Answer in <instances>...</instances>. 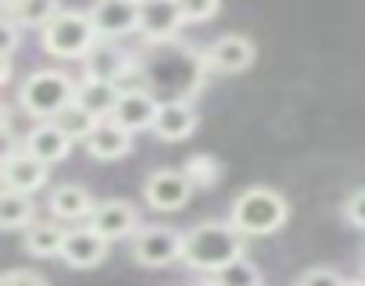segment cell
Listing matches in <instances>:
<instances>
[{"label": "cell", "instance_id": "6da1fadb", "mask_svg": "<svg viewBox=\"0 0 365 286\" xmlns=\"http://www.w3.org/2000/svg\"><path fill=\"white\" fill-rule=\"evenodd\" d=\"M244 233L233 222H201L197 229L187 233V243H182V261L197 272H219L230 261H237L244 254Z\"/></svg>", "mask_w": 365, "mask_h": 286}, {"label": "cell", "instance_id": "7a4b0ae2", "mask_svg": "<svg viewBox=\"0 0 365 286\" xmlns=\"http://www.w3.org/2000/svg\"><path fill=\"white\" fill-rule=\"evenodd\" d=\"M290 218V204L283 194L269 190V186H251L244 190L233 208H230V222L244 233V236H272L283 222Z\"/></svg>", "mask_w": 365, "mask_h": 286}, {"label": "cell", "instance_id": "3957f363", "mask_svg": "<svg viewBox=\"0 0 365 286\" xmlns=\"http://www.w3.org/2000/svg\"><path fill=\"white\" fill-rule=\"evenodd\" d=\"M76 83L58 68H40L19 86V107L33 118H54L61 107L76 100Z\"/></svg>", "mask_w": 365, "mask_h": 286}, {"label": "cell", "instance_id": "277c9868", "mask_svg": "<svg viewBox=\"0 0 365 286\" xmlns=\"http://www.w3.org/2000/svg\"><path fill=\"white\" fill-rule=\"evenodd\" d=\"M40 36H43V51H47V54L76 61V58H86V54L93 51L97 26H93V18L83 15V11H58V15L40 29Z\"/></svg>", "mask_w": 365, "mask_h": 286}, {"label": "cell", "instance_id": "5b68a950", "mask_svg": "<svg viewBox=\"0 0 365 286\" xmlns=\"http://www.w3.org/2000/svg\"><path fill=\"white\" fill-rule=\"evenodd\" d=\"M182 243H187V236L168 226H143L133 236V261L143 268H165L182 258Z\"/></svg>", "mask_w": 365, "mask_h": 286}, {"label": "cell", "instance_id": "8992f818", "mask_svg": "<svg viewBox=\"0 0 365 286\" xmlns=\"http://www.w3.org/2000/svg\"><path fill=\"white\" fill-rule=\"evenodd\" d=\"M190 194H194V183H190V176L182 169L179 172L175 169H158L143 183V197H147V204L154 211H179V208H187Z\"/></svg>", "mask_w": 365, "mask_h": 286}, {"label": "cell", "instance_id": "52a82bcc", "mask_svg": "<svg viewBox=\"0 0 365 286\" xmlns=\"http://www.w3.org/2000/svg\"><path fill=\"white\" fill-rule=\"evenodd\" d=\"M108 236L97 229V226H86V229H68L65 233V247H61V261L68 268H97L104 258H108Z\"/></svg>", "mask_w": 365, "mask_h": 286}, {"label": "cell", "instance_id": "ba28073f", "mask_svg": "<svg viewBox=\"0 0 365 286\" xmlns=\"http://www.w3.org/2000/svg\"><path fill=\"white\" fill-rule=\"evenodd\" d=\"M97 36L104 40H118L129 33H140V0H101L90 11Z\"/></svg>", "mask_w": 365, "mask_h": 286}, {"label": "cell", "instance_id": "9c48e42d", "mask_svg": "<svg viewBox=\"0 0 365 286\" xmlns=\"http://www.w3.org/2000/svg\"><path fill=\"white\" fill-rule=\"evenodd\" d=\"M182 26V11L175 0H140V33L147 43H165L172 40Z\"/></svg>", "mask_w": 365, "mask_h": 286}, {"label": "cell", "instance_id": "30bf717a", "mask_svg": "<svg viewBox=\"0 0 365 286\" xmlns=\"http://www.w3.org/2000/svg\"><path fill=\"white\" fill-rule=\"evenodd\" d=\"M205 65L212 72H222V75H237V72H247L255 65V43L240 33H230V36H219L208 51H205Z\"/></svg>", "mask_w": 365, "mask_h": 286}, {"label": "cell", "instance_id": "8fae6325", "mask_svg": "<svg viewBox=\"0 0 365 286\" xmlns=\"http://www.w3.org/2000/svg\"><path fill=\"white\" fill-rule=\"evenodd\" d=\"M158 111H161V104L154 100V93H147V90H122L111 118L122 129H129V132H143V129H154Z\"/></svg>", "mask_w": 365, "mask_h": 286}, {"label": "cell", "instance_id": "7c38bea8", "mask_svg": "<svg viewBox=\"0 0 365 286\" xmlns=\"http://www.w3.org/2000/svg\"><path fill=\"white\" fill-rule=\"evenodd\" d=\"M4 190H22V194H33L47 183V165L40 158H33L29 151H8L4 154Z\"/></svg>", "mask_w": 365, "mask_h": 286}, {"label": "cell", "instance_id": "4fadbf2b", "mask_svg": "<svg viewBox=\"0 0 365 286\" xmlns=\"http://www.w3.org/2000/svg\"><path fill=\"white\" fill-rule=\"evenodd\" d=\"M22 151H29V154L40 158L43 165H58V161H65L68 151H72V136H68L58 122H43V125H36L33 132H26V147H22Z\"/></svg>", "mask_w": 365, "mask_h": 286}, {"label": "cell", "instance_id": "5bb4252c", "mask_svg": "<svg viewBox=\"0 0 365 286\" xmlns=\"http://www.w3.org/2000/svg\"><path fill=\"white\" fill-rule=\"evenodd\" d=\"M86 151H90V158H97V161H118V158H125V154L133 151V132L122 129L115 118H104V122L90 132Z\"/></svg>", "mask_w": 365, "mask_h": 286}, {"label": "cell", "instance_id": "9a60e30c", "mask_svg": "<svg viewBox=\"0 0 365 286\" xmlns=\"http://www.w3.org/2000/svg\"><path fill=\"white\" fill-rule=\"evenodd\" d=\"M136 208L129 204V201H104V204H97V211H93V218H90V226H97L111 243L115 240H125V236H136Z\"/></svg>", "mask_w": 365, "mask_h": 286}, {"label": "cell", "instance_id": "2e32d148", "mask_svg": "<svg viewBox=\"0 0 365 286\" xmlns=\"http://www.w3.org/2000/svg\"><path fill=\"white\" fill-rule=\"evenodd\" d=\"M194 129H197V111H194L187 100H168V104H161L158 122H154V136H158V139L179 143V139L194 136Z\"/></svg>", "mask_w": 365, "mask_h": 286}, {"label": "cell", "instance_id": "e0dca14e", "mask_svg": "<svg viewBox=\"0 0 365 286\" xmlns=\"http://www.w3.org/2000/svg\"><path fill=\"white\" fill-rule=\"evenodd\" d=\"M93 211H97V204H93L90 190H83V186H76V183H68V186H58V190L51 194V215H54L58 222H79V218H93Z\"/></svg>", "mask_w": 365, "mask_h": 286}, {"label": "cell", "instance_id": "ac0fdd59", "mask_svg": "<svg viewBox=\"0 0 365 286\" xmlns=\"http://www.w3.org/2000/svg\"><path fill=\"white\" fill-rule=\"evenodd\" d=\"M118 97H122L118 83H111V79H93V75H86V79L79 83V90H76V100H79L90 115H97V118H111Z\"/></svg>", "mask_w": 365, "mask_h": 286}, {"label": "cell", "instance_id": "d6986e66", "mask_svg": "<svg viewBox=\"0 0 365 286\" xmlns=\"http://www.w3.org/2000/svg\"><path fill=\"white\" fill-rule=\"evenodd\" d=\"M65 233L68 229H61V222H33L26 229V250L33 258H54L65 247Z\"/></svg>", "mask_w": 365, "mask_h": 286}, {"label": "cell", "instance_id": "ffe728a7", "mask_svg": "<svg viewBox=\"0 0 365 286\" xmlns=\"http://www.w3.org/2000/svg\"><path fill=\"white\" fill-rule=\"evenodd\" d=\"M33 215H36V208H33L29 194L4 190V197H0V226H4L8 233H15L22 226H33Z\"/></svg>", "mask_w": 365, "mask_h": 286}, {"label": "cell", "instance_id": "44dd1931", "mask_svg": "<svg viewBox=\"0 0 365 286\" xmlns=\"http://www.w3.org/2000/svg\"><path fill=\"white\" fill-rule=\"evenodd\" d=\"M83 61H86V75H93V79H111V83H118V75L129 68V58L118 54V51H111V47H93Z\"/></svg>", "mask_w": 365, "mask_h": 286}, {"label": "cell", "instance_id": "7402d4cb", "mask_svg": "<svg viewBox=\"0 0 365 286\" xmlns=\"http://www.w3.org/2000/svg\"><path fill=\"white\" fill-rule=\"evenodd\" d=\"M54 122H58V125H61V129H65L72 139H90V132H93V129H97L104 118L90 115V111H86L79 100H72L68 107H61V111L54 115Z\"/></svg>", "mask_w": 365, "mask_h": 286}, {"label": "cell", "instance_id": "603a6c76", "mask_svg": "<svg viewBox=\"0 0 365 286\" xmlns=\"http://www.w3.org/2000/svg\"><path fill=\"white\" fill-rule=\"evenodd\" d=\"M182 172H187L190 183L201 186V190H208V186H215V183L222 179V165H219V158H212V154H194V158H187Z\"/></svg>", "mask_w": 365, "mask_h": 286}, {"label": "cell", "instance_id": "cb8c5ba5", "mask_svg": "<svg viewBox=\"0 0 365 286\" xmlns=\"http://www.w3.org/2000/svg\"><path fill=\"white\" fill-rule=\"evenodd\" d=\"M215 282L219 286H262V272L240 254L237 261H230L226 268L215 272Z\"/></svg>", "mask_w": 365, "mask_h": 286}, {"label": "cell", "instance_id": "d4e9b609", "mask_svg": "<svg viewBox=\"0 0 365 286\" xmlns=\"http://www.w3.org/2000/svg\"><path fill=\"white\" fill-rule=\"evenodd\" d=\"M58 15V4H54V0H26V8L15 15L19 22H26V26H47L51 18Z\"/></svg>", "mask_w": 365, "mask_h": 286}, {"label": "cell", "instance_id": "484cf974", "mask_svg": "<svg viewBox=\"0 0 365 286\" xmlns=\"http://www.w3.org/2000/svg\"><path fill=\"white\" fill-rule=\"evenodd\" d=\"M179 11H182V22H208L219 15V0H175Z\"/></svg>", "mask_w": 365, "mask_h": 286}, {"label": "cell", "instance_id": "4316f807", "mask_svg": "<svg viewBox=\"0 0 365 286\" xmlns=\"http://www.w3.org/2000/svg\"><path fill=\"white\" fill-rule=\"evenodd\" d=\"M297 286H347V279L340 272H333V268H308L297 279Z\"/></svg>", "mask_w": 365, "mask_h": 286}, {"label": "cell", "instance_id": "83f0119b", "mask_svg": "<svg viewBox=\"0 0 365 286\" xmlns=\"http://www.w3.org/2000/svg\"><path fill=\"white\" fill-rule=\"evenodd\" d=\"M344 218L358 229H365V190H354L347 201H344Z\"/></svg>", "mask_w": 365, "mask_h": 286}, {"label": "cell", "instance_id": "f1b7e54d", "mask_svg": "<svg viewBox=\"0 0 365 286\" xmlns=\"http://www.w3.org/2000/svg\"><path fill=\"white\" fill-rule=\"evenodd\" d=\"M0 286H47V279L40 272H29V268H11V272H4Z\"/></svg>", "mask_w": 365, "mask_h": 286}, {"label": "cell", "instance_id": "f546056e", "mask_svg": "<svg viewBox=\"0 0 365 286\" xmlns=\"http://www.w3.org/2000/svg\"><path fill=\"white\" fill-rule=\"evenodd\" d=\"M15 47H19V22L8 18L4 22V58H15Z\"/></svg>", "mask_w": 365, "mask_h": 286}, {"label": "cell", "instance_id": "4dcf8cb0", "mask_svg": "<svg viewBox=\"0 0 365 286\" xmlns=\"http://www.w3.org/2000/svg\"><path fill=\"white\" fill-rule=\"evenodd\" d=\"M22 8H26V0H4V11H8L11 18H15V15H19Z\"/></svg>", "mask_w": 365, "mask_h": 286}, {"label": "cell", "instance_id": "1f68e13d", "mask_svg": "<svg viewBox=\"0 0 365 286\" xmlns=\"http://www.w3.org/2000/svg\"><path fill=\"white\" fill-rule=\"evenodd\" d=\"M194 286H219L215 279H201V282H194Z\"/></svg>", "mask_w": 365, "mask_h": 286}, {"label": "cell", "instance_id": "d6a6232c", "mask_svg": "<svg viewBox=\"0 0 365 286\" xmlns=\"http://www.w3.org/2000/svg\"><path fill=\"white\" fill-rule=\"evenodd\" d=\"M347 286H365V282H347Z\"/></svg>", "mask_w": 365, "mask_h": 286}]
</instances>
